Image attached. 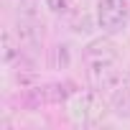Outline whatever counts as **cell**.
<instances>
[{"label":"cell","mask_w":130,"mask_h":130,"mask_svg":"<svg viewBox=\"0 0 130 130\" xmlns=\"http://www.w3.org/2000/svg\"><path fill=\"white\" fill-rule=\"evenodd\" d=\"M0 56H3L5 64H13L21 56V41L15 43V38H13L10 31H3V48H0Z\"/></svg>","instance_id":"8"},{"label":"cell","mask_w":130,"mask_h":130,"mask_svg":"<svg viewBox=\"0 0 130 130\" xmlns=\"http://www.w3.org/2000/svg\"><path fill=\"white\" fill-rule=\"evenodd\" d=\"M18 41L21 46H38L43 41V33L36 23H28V21H21L18 23Z\"/></svg>","instance_id":"7"},{"label":"cell","mask_w":130,"mask_h":130,"mask_svg":"<svg viewBox=\"0 0 130 130\" xmlns=\"http://www.w3.org/2000/svg\"><path fill=\"white\" fill-rule=\"evenodd\" d=\"M69 115L77 125H97L107 115V105L100 92H74L69 97Z\"/></svg>","instance_id":"1"},{"label":"cell","mask_w":130,"mask_h":130,"mask_svg":"<svg viewBox=\"0 0 130 130\" xmlns=\"http://www.w3.org/2000/svg\"><path fill=\"white\" fill-rule=\"evenodd\" d=\"M28 92L33 94V102H38V105H56V102H64V100H69L74 94V89H72L69 82H64V84L56 82V84H46V87H33Z\"/></svg>","instance_id":"5"},{"label":"cell","mask_w":130,"mask_h":130,"mask_svg":"<svg viewBox=\"0 0 130 130\" xmlns=\"http://www.w3.org/2000/svg\"><path fill=\"white\" fill-rule=\"evenodd\" d=\"M84 64L87 67H102V64H115L117 61V46L110 38H94L84 46Z\"/></svg>","instance_id":"3"},{"label":"cell","mask_w":130,"mask_h":130,"mask_svg":"<svg viewBox=\"0 0 130 130\" xmlns=\"http://www.w3.org/2000/svg\"><path fill=\"white\" fill-rule=\"evenodd\" d=\"M122 3H125V5H127V8H130V0H122Z\"/></svg>","instance_id":"12"},{"label":"cell","mask_w":130,"mask_h":130,"mask_svg":"<svg viewBox=\"0 0 130 130\" xmlns=\"http://www.w3.org/2000/svg\"><path fill=\"white\" fill-rule=\"evenodd\" d=\"M43 3H46V8H48L51 13H56V15L72 13V8H74V0H43Z\"/></svg>","instance_id":"10"},{"label":"cell","mask_w":130,"mask_h":130,"mask_svg":"<svg viewBox=\"0 0 130 130\" xmlns=\"http://www.w3.org/2000/svg\"><path fill=\"white\" fill-rule=\"evenodd\" d=\"M89 26H92V23H89V18H87V15H82V21H77V23H74V31H77V33H87V31H89Z\"/></svg>","instance_id":"11"},{"label":"cell","mask_w":130,"mask_h":130,"mask_svg":"<svg viewBox=\"0 0 130 130\" xmlns=\"http://www.w3.org/2000/svg\"><path fill=\"white\" fill-rule=\"evenodd\" d=\"M127 13H130V8L122 0H97L94 18L105 33H117L127 26Z\"/></svg>","instance_id":"2"},{"label":"cell","mask_w":130,"mask_h":130,"mask_svg":"<svg viewBox=\"0 0 130 130\" xmlns=\"http://www.w3.org/2000/svg\"><path fill=\"white\" fill-rule=\"evenodd\" d=\"M87 79H89L92 89L107 92V89H117L125 77H122V72L115 67V64H102V67H89Z\"/></svg>","instance_id":"4"},{"label":"cell","mask_w":130,"mask_h":130,"mask_svg":"<svg viewBox=\"0 0 130 130\" xmlns=\"http://www.w3.org/2000/svg\"><path fill=\"white\" fill-rule=\"evenodd\" d=\"M110 107H112V112H115L117 117L130 120V84H125V79H122V84H120L117 89H112Z\"/></svg>","instance_id":"6"},{"label":"cell","mask_w":130,"mask_h":130,"mask_svg":"<svg viewBox=\"0 0 130 130\" xmlns=\"http://www.w3.org/2000/svg\"><path fill=\"white\" fill-rule=\"evenodd\" d=\"M69 64H72V54H69V46H54L51 48V67L54 69H69Z\"/></svg>","instance_id":"9"}]
</instances>
